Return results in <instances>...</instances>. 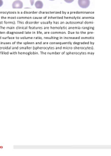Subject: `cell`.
<instances>
[{
	"label": "cell",
	"mask_w": 111,
	"mask_h": 156,
	"mask_svg": "<svg viewBox=\"0 0 111 156\" xmlns=\"http://www.w3.org/2000/svg\"><path fill=\"white\" fill-rule=\"evenodd\" d=\"M64 1L67 3H72L74 2V0H64Z\"/></svg>",
	"instance_id": "obj_4"
},
{
	"label": "cell",
	"mask_w": 111,
	"mask_h": 156,
	"mask_svg": "<svg viewBox=\"0 0 111 156\" xmlns=\"http://www.w3.org/2000/svg\"><path fill=\"white\" fill-rule=\"evenodd\" d=\"M23 2H21L20 0H16L13 2L12 4V7L13 9H22L23 8Z\"/></svg>",
	"instance_id": "obj_2"
},
{
	"label": "cell",
	"mask_w": 111,
	"mask_h": 156,
	"mask_svg": "<svg viewBox=\"0 0 111 156\" xmlns=\"http://www.w3.org/2000/svg\"><path fill=\"white\" fill-rule=\"evenodd\" d=\"M34 5H35V7L38 9H42V8H43V6H44V4H43V3H42V2H41V1H40V0H38V1H36Z\"/></svg>",
	"instance_id": "obj_3"
},
{
	"label": "cell",
	"mask_w": 111,
	"mask_h": 156,
	"mask_svg": "<svg viewBox=\"0 0 111 156\" xmlns=\"http://www.w3.org/2000/svg\"><path fill=\"white\" fill-rule=\"evenodd\" d=\"M49 1H55V0H49Z\"/></svg>",
	"instance_id": "obj_7"
},
{
	"label": "cell",
	"mask_w": 111,
	"mask_h": 156,
	"mask_svg": "<svg viewBox=\"0 0 111 156\" xmlns=\"http://www.w3.org/2000/svg\"><path fill=\"white\" fill-rule=\"evenodd\" d=\"M3 4V0H0V7H2Z\"/></svg>",
	"instance_id": "obj_6"
},
{
	"label": "cell",
	"mask_w": 111,
	"mask_h": 156,
	"mask_svg": "<svg viewBox=\"0 0 111 156\" xmlns=\"http://www.w3.org/2000/svg\"><path fill=\"white\" fill-rule=\"evenodd\" d=\"M30 3H31V5H34V4H35V0H30Z\"/></svg>",
	"instance_id": "obj_5"
},
{
	"label": "cell",
	"mask_w": 111,
	"mask_h": 156,
	"mask_svg": "<svg viewBox=\"0 0 111 156\" xmlns=\"http://www.w3.org/2000/svg\"><path fill=\"white\" fill-rule=\"evenodd\" d=\"M90 0H78V5L82 9H87L90 6Z\"/></svg>",
	"instance_id": "obj_1"
}]
</instances>
